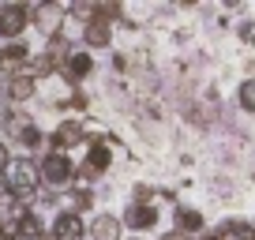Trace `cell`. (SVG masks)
<instances>
[{
    "label": "cell",
    "instance_id": "cell-1",
    "mask_svg": "<svg viewBox=\"0 0 255 240\" xmlns=\"http://www.w3.org/2000/svg\"><path fill=\"white\" fill-rule=\"evenodd\" d=\"M38 173H41V184H49L53 192L75 184V165H72V158L64 150H45L41 161H38Z\"/></svg>",
    "mask_w": 255,
    "mask_h": 240
},
{
    "label": "cell",
    "instance_id": "cell-10",
    "mask_svg": "<svg viewBox=\"0 0 255 240\" xmlns=\"http://www.w3.org/2000/svg\"><path fill=\"white\" fill-rule=\"evenodd\" d=\"M120 218H113V214H98L94 222L87 225V237L90 240H120Z\"/></svg>",
    "mask_w": 255,
    "mask_h": 240
},
{
    "label": "cell",
    "instance_id": "cell-2",
    "mask_svg": "<svg viewBox=\"0 0 255 240\" xmlns=\"http://www.w3.org/2000/svg\"><path fill=\"white\" fill-rule=\"evenodd\" d=\"M30 23H34L38 34L56 38V34H64V23H68V4H60V0H41V4L30 8Z\"/></svg>",
    "mask_w": 255,
    "mask_h": 240
},
{
    "label": "cell",
    "instance_id": "cell-17",
    "mask_svg": "<svg viewBox=\"0 0 255 240\" xmlns=\"http://www.w3.org/2000/svg\"><path fill=\"white\" fill-rule=\"evenodd\" d=\"M45 53L53 56L56 64H64V60H68V53H72V41H68V34H56V38H49Z\"/></svg>",
    "mask_w": 255,
    "mask_h": 240
},
{
    "label": "cell",
    "instance_id": "cell-25",
    "mask_svg": "<svg viewBox=\"0 0 255 240\" xmlns=\"http://www.w3.org/2000/svg\"><path fill=\"white\" fill-rule=\"evenodd\" d=\"M8 161H11V154H8V146L0 143V173H4V169H8Z\"/></svg>",
    "mask_w": 255,
    "mask_h": 240
},
{
    "label": "cell",
    "instance_id": "cell-8",
    "mask_svg": "<svg viewBox=\"0 0 255 240\" xmlns=\"http://www.w3.org/2000/svg\"><path fill=\"white\" fill-rule=\"evenodd\" d=\"M120 225H128V229L135 233H146L158 225V207L154 203H131V207L124 210V218H120Z\"/></svg>",
    "mask_w": 255,
    "mask_h": 240
},
{
    "label": "cell",
    "instance_id": "cell-4",
    "mask_svg": "<svg viewBox=\"0 0 255 240\" xmlns=\"http://www.w3.org/2000/svg\"><path fill=\"white\" fill-rule=\"evenodd\" d=\"M26 64H30V49H26V41H4V45H0V75H4V79L23 75Z\"/></svg>",
    "mask_w": 255,
    "mask_h": 240
},
{
    "label": "cell",
    "instance_id": "cell-7",
    "mask_svg": "<svg viewBox=\"0 0 255 240\" xmlns=\"http://www.w3.org/2000/svg\"><path fill=\"white\" fill-rule=\"evenodd\" d=\"M90 72H94V53H90V49H72L68 60L60 64V75L72 83V87H75V83H83Z\"/></svg>",
    "mask_w": 255,
    "mask_h": 240
},
{
    "label": "cell",
    "instance_id": "cell-3",
    "mask_svg": "<svg viewBox=\"0 0 255 240\" xmlns=\"http://www.w3.org/2000/svg\"><path fill=\"white\" fill-rule=\"evenodd\" d=\"M26 26H30V8L26 4H19V0L0 4V38L4 41H19Z\"/></svg>",
    "mask_w": 255,
    "mask_h": 240
},
{
    "label": "cell",
    "instance_id": "cell-11",
    "mask_svg": "<svg viewBox=\"0 0 255 240\" xmlns=\"http://www.w3.org/2000/svg\"><path fill=\"white\" fill-rule=\"evenodd\" d=\"M79 34H83V45H87V49H105V45H113V26H109V23H98V19H94V23H87Z\"/></svg>",
    "mask_w": 255,
    "mask_h": 240
},
{
    "label": "cell",
    "instance_id": "cell-23",
    "mask_svg": "<svg viewBox=\"0 0 255 240\" xmlns=\"http://www.w3.org/2000/svg\"><path fill=\"white\" fill-rule=\"evenodd\" d=\"M240 38H244L248 45H255V23H244V26H240Z\"/></svg>",
    "mask_w": 255,
    "mask_h": 240
},
{
    "label": "cell",
    "instance_id": "cell-22",
    "mask_svg": "<svg viewBox=\"0 0 255 240\" xmlns=\"http://www.w3.org/2000/svg\"><path fill=\"white\" fill-rule=\"evenodd\" d=\"M90 105V98L83 94V90H72V102H68V109H87Z\"/></svg>",
    "mask_w": 255,
    "mask_h": 240
},
{
    "label": "cell",
    "instance_id": "cell-21",
    "mask_svg": "<svg viewBox=\"0 0 255 240\" xmlns=\"http://www.w3.org/2000/svg\"><path fill=\"white\" fill-rule=\"evenodd\" d=\"M240 105H244L248 113H255V79H248L244 87H240Z\"/></svg>",
    "mask_w": 255,
    "mask_h": 240
},
{
    "label": "cell",
    "instance_id": "cell-14",
    "mask_svg": "<svg viewBox=\"0 0 255 240\" xmlns=\"http://www.w3.org/2000/svg\"><path fill=\"white\" fill-rule=\"evenodd\" d=\"M34 94H38V83H34L26 72L15 75V79H8V98H11L15 105H19V102H30Z\"/></svg>",
    "mask_w": 255,
    "mask_h": 240
},
{
    "label": "cell",
    "instance_id": "cell-12",
    "mask_svg": "<svg viewBox=\"0 0 255 240\" xmlns=\"http://www.w3.org/2000/svg\"><path fill=\"white\" fill-rule=\"evenodd\" d=\"M60 72V64H56L49 53H30V64H26V75H30L34 83L38 79H53V75Z\"/></svg>",
    "mask_w": 255,
    "mask_h": 240
},
{
    "label": "cell",
    "instance_id": "cell-15",
    "mask_svg": "<svg viewBox=\"0 0 255 240\" xmlns=\"http://www.w3.org/2000/svg\"><path fill=\"white\" fill-rule=\"evenodd\" d=\"M176 233H184V237H191V233H203V214L191 207H180L176 210Z\"/></svg>",
    "mask_w": 255,
    "mask_h": 240
},
{
    "label": "cell",
    "instance_id": "cell-27",
    "mask_svg": "<svg viewBox=\"0 0 255 240\" xmlns=\"http://www.w3.org/2000/svg\"><path fill=\"white\" fill-rule=\"evenodd\" d=\"M203 240H225V237H222V233H207Z\"/></svg>",
    "mask_w": 255,
    "mask_h": 240
},
{
    "label": "cell",
    "instance_id": "cell-26",
    "mask_svg": "<svg viewBox=\"0 0 255 240\" xmlns=\"http://www.w3.org/2000/svg\"><path fill=\"white\" fill-rule=\"evenodd\" d=\"M161 240H191V237H184V233H165Z\"/></svg>",
    "mask_w": 255,
    "mask_h": 240
},
{
    "label": "cell",
    "instance_id": "cell-9",
    "mask_svg": "<svg viewBox=\"0 0 255 240\" xmlns=\"http://www.w3.org/2000/svg\"><path fill=\"white\" fill-rule=\"evenodd\" d=\"M83 165H87L94 176L109 173V165H113V146L105 143V139H94V143H87V154H83Z\"/></svg>",
    "mask_w": 255,
    "mask_h": 240
},
{
    "label": "cell",
    "instance_id": "cell-24",
    "mask_svg": "<svg viewBox=\"0 0 255 240\" xmlns=\"http://www.w3.org/2000/svg\"><path fill=\"white\" fill-rule=\"evenodd\" d=\"M135 203H150V188L139 184V188H135Z\"/></svg>",
    "mask_w": 255,
    "mask_h": 240
},
{
    "label": "cell",
    "instance_id": "cell-20",
    "mask_svg": "<svg viewBox=\"0 0 255 240\" xmlns=\"http://www.w3.org/2000/svg\"><path fill=\"white\" fill-rule=\"evenodd\" d=\"M19 143H23L26 150H34V146H41V143H45V135L38 131V124H30V128H26L23 135H19Z\"/></svg>",
    "mask_w": 255,
    "mask_h": 240
},
{
    "label": "cell",
    "instance_id": "cell-19",
    "mask_svg": "<svg viewBox=\"0 0 255 240\" xmlns=\"http://www.w3.org/2000/svg\"><path fill=\"white\" fill-rule=\"evenodd\" d=\"M68 15L83 19V26H87V23H94V4L90 0H75V4H68Z\"/></svg>",
    "mask_w": 255,
    "mask_h": 240
},
{
    "label": "cell",
    "instance_id": "cell-5",
    "mask_svg": "<svg viewBox=\"0 0 255 240\" xmlns=\"http://www.w3.org/2000/svg\"><path fill=\"white\" fill-rule=\"evenodd\" d=\"M87 143V124L83 120H60L56 131L49 135V150H72V146Z\"/></svg>",
    "mask_w": 255,
    "mask_h": 240
},
{
    "label": "cell",
    "instance_id": "cell-16",
    "mask_svg": "<svg viewBox=\"0 0 255 240\" xmlns=\"http://www.w3.org/2000/svg\"><path fill=\"white\" fill-rule=\"evenodd\" d=\"M68 210H72V214L94 210V192H90V188H75V192L68 195Z\"/></svg>",
    "mask_w": 255,
    "mask_h": 240
},
{
    "label": "cell",
    "instance_id": "cell-18",
    "mask_svg": "<svg viewBox=\"0 0 255 240\" xmlns=\"http://www.w3.org/2000/svg\"><path fill=\"white\" fill-rule=\"evenodd\" d=\"M120 11H124V8H120L117 0H102V4H94V19H98V23H109V26L120 19Z\"/></svg>",
    "mask_w": 255,
    "mask_h": 240
},
{
    "label": "cell",
    "instance_id": "cell-13",
    "mask_svg": "<svg viewBox=\"0 0 255 240\" xmlns=\"http://www.w3.org/2000/svg\"><path fill=\"white\" fill-rule=\"evenodd\" d=\"M34 124V117L30 113H23V109H8V113H0V131H8V135H23L26 128Z\"/></svg>",
    "mask_w": 255,
    "mask_h": 240
},
{
    "label": "cell",
    "instance_id": "cell-6",
    "mask_svg": "<svg viewBox=\"0 0 255 240\" xmlns=\"http://www.w3.org/2000/svg\"><path fill=\"white\" fill-rule=\"evenodd\" d=\"M83 237H87L83 214H72V210H60L49 225V240H83Z\"/></svg>",
    "mask_w": 255,
    "mask_h": 240
}]
</instances>
